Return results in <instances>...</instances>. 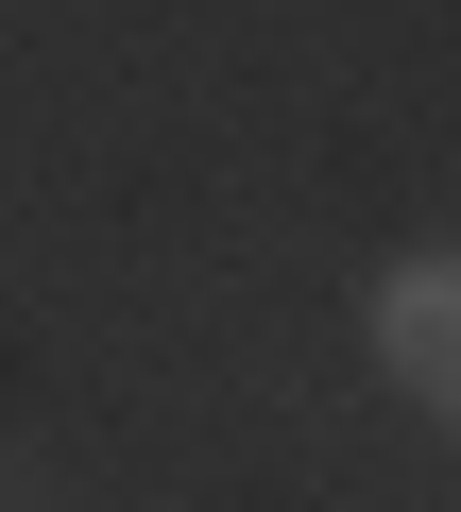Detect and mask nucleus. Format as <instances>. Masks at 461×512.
I'll return each mask as SVG.
<instances>
[{"mask_svg":"<svg viewBox=\"0 0 461 512\" xmlns=\"http://www.w3.org/2000/svg\"><path fill=\"white\" fill-rule=\"evenodd\" d=\"M376 359L461 427V256H410V274H376Z\"/></svg>","mask_w":461,"mask_h":512,"instance_id":"f257e3e1","label":"nucleus"}]
</instances>
